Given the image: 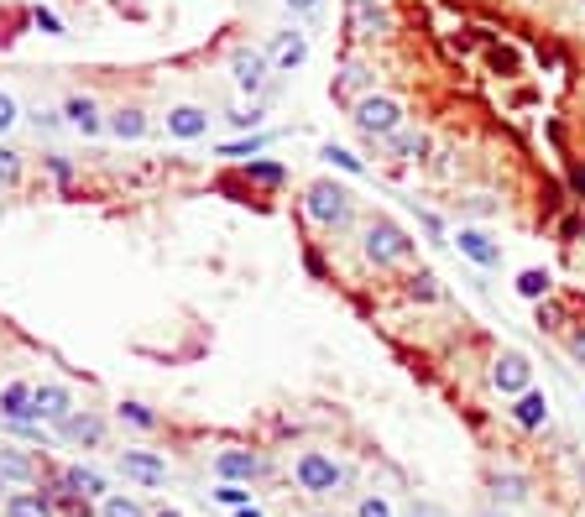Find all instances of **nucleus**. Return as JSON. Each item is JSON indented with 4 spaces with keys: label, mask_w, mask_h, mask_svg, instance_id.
<instances>
[{
    "label": "nucleus",
    "mask_w": 585,
    "mask_h": 517,
    "mask_svg": "<svg viewBox=\"0 0 585 517\" xmlns=\"http://www.w3.org/2000/svg\"><path fill=\"white\" fill-rule=\"evenodd\" d=\"M413 251H418V241L397 220H387V215H371L366 220V230H361V256H366L371 267H408Z\"/></svg>",
    "instance_id": "nucleus-1"
},
{
    "label": "nucleus",
    "mask_w": 585,
    "mask_h": 517,
    "mask_svg": "<svg viewBox=\"0 0 585 517\" xmlns=\"http://www.w3.org/2000/svg\"><path fill=\"white\" fill-rule=\"evenodd\" d=\"M350 121H356V131H361L366 141H387V136H397V131L408 126V110H403V100H397V94L371 89V94H361V100L350 105Z\"/></svg>",
    "instance_id": "nucleus-2"
},
{
    "label": "nucleus",
    "mask_w": 585,
    "mask_h": 517,
    "mask_svg": "<svg viewBox=\"0 0 585 517\" xmlns=\"http://www.w3.org/2000/svg\"><path fill=\"white\" fill-rule=\"evenodd\" d=\"M303 215H309L319 230H345L356 220V199H350V188L335 183V178H319L303 188Z\"/></svg>",
    "instance_id": "nucleus-3"
},
{
    "label": "nucleus",
    "mask_w": 585,
    "mask_h": 517,
    "mask_svg": "<svg viewBox=\"0 0 585 517\" xmlns=\"http://www.w3.org/2000/svg\"><path fill=\"white\" fill-rule=\"evenodd\" d=\"M293 481H298V491H309V497H330V491H340V486H345V470H340V460H335V455H324V450H303V455L293 460Z\"/></svg>",
    "instance_id": "nucleus-4"
},
{
    "label": "nucleus",
    "mask_w": 585,
    "mask_h": 517,
    "mask_svg": "<svg viewBox=\"0 0 585 517\" xmlns=\"http://www.w3.org/2000/svg\"><path fill=\"white\" fill-rule=\"evenodd\" d=\"M345 27L356 42L392 37V0H345Z\"/></svg>",
    "instance_id": "nucleus-5"
},
{
    "label": "nucleus",
    "mask_w": 585,
    "mask_h": 517,
    "mask_svg": "<svg viewBox=\"0 0 585 517\" xmlns=\"http://www.w3.org/2000/svg\"><path fill=\"white\" fill-rule=\"evenodd\" d=\"M491 387H497L502 397H523L533 387V361L523 356V350H502V356L491 361Z\"/></svg>",
    "instance_id": "nucleus-6"
},
{
    "label": "nucleus",
    "mask_w": 585,
    "mask_h": 517,
    "mask_svg": "<svg viewBox=\"0 0 585 517\" xmlns=\"http://www.w3.org/2000/svg\"><path fill=\"white\" fill-rule=\"evenodd\" d=\"M53 434H58L63 444H74V450H100V444H105V418L89 413V408H74Z\"/></svg>",
    "instance_id": "nucleus-7"
},
{
    "label": "nucleus",
    "mask_w": 585,
    "mask_h": 517,
    "mask_svg": "<svg viewBox=\"0 0 585 517\" xmlns=\"http://www.w3.org/2000/svg\"><path fill=\"white\" fill-rule=\"evenodd\" d=\"M48 491H68V497H79V502H105L110 497V486H105V476L95 465H68Z\"/></svg>",
    "instance_id": "nucleus-8"
},
{
    "label": "nucleus",
    "mask_w": 585,
    "mask_h": 517,
    "mask_svg": "<svg viewBox=\"0 0 585 517\" xmlns=\"http://www.w3.org/2000/svg\"><path fill=\"white\" fill-rule=\"evenodd\" d=\"M121 476L136 486H168V460L152 455V450H121Z\"/></svg>",
    "instance_id": "nucleus-9"
},
{
    "label": "nucleus",
    "mask_w": 585,
    "mask_h": 517,
    "mask_svg": "<svg viewBox=\"0 0 585 517\" xmlns=\"http://www.w3.org/2000/svg\"><path fill=\"white\" fill-rule=\"evenodd\" d=\"M68 413H74V392H68L63 382H42L37 397H32V418L37 423H53V429H58Z\"/></svg>",
    "instance_id": "nucleus-10"
},
{
    "label": "nucleus",
    "mask_w": 585,
    "mask_h": 517,
    "mask_svg": "<svg viewBox=\"0 0 585 517\" xmlns=\"http://www.w3.org/2000/svg\"><path fill=\"white\" fill-rule=\"evenodd\" d=\"M267 470V460L256 455V450H220L215 455V476L220 481H236V486H246V481H256Z\"/></svg>",
    "instance_id": "nucleus-11"
},
{
    "label": "nucleus",
    "mask_w": 585,
    "mask_h": 517,
    "mask_svg": "<svg viewBox=\"0 0 585 517\" xmlns=\"http://www.w3.org/2000/svg\"><path fill=\"white\" fill-rule=\"evenodd\" d=\"M32 397H37V382H6L0 387V418L6 423H37L32 418Z\"/></svg>",
    "instance_id": "nucleus-12"
},
{
    "label": "nucleus",
    "mask_w": 585,
    "mask_h": 517,
    "mask_svg": "<svg viewBox=\"0 0 585 517\" xmlns=\"http://www.w3.org/2000/svg\"><path fill=\"white\" fill-rule=\"evenodd\" d=\"M455 246H460V256H471L476 267H497V262H502V246L491 241L486 230H471V225H460V230H455Z\"/></svg>",
    "instance_id": "nucleus-13"
},
{
    "label": "nucleus",
    "mask_w": 585,
    "mask_h": 517,
    "mask_svg": "<svg viewBox=\"0 0 585 517\" xmlns=\"http://www.w3.org/2000/svg\"><path fill=\"white\" fill-rule=\"evenodd\" d=\"M0 512H6V517H58V502L48 497V491L32 486V491H11Z\"/></svg>",
    "instance_id": "nucleus-14"
},
{
    "label": "nucleus",
    "mask_w": 585,
    "mask_h": 517,
    "mask_svg": "<svg viewBox=\"0 0 585 517\" xmlns=\"http://www.w3.org/2000/svg\"><path fill=\"white\" fill-rule=\"evenodd\" d=\"M377 147L392 157V162H424L429 157V136L424 131H397V136H387V141H377Z\"/></svg>",
    "instance_id": "nucleus-15"
},
{
    "label": "nucleus",
    "mask_w": 585,
    "mask_h": 517,
    "mask_svg": "<svg viewBox=\"0 0 585 517\" xmlns=\"http://www.w3.org/2000/svg\"><path fill=\"white\" fill-rule=\"evenodd\" d=\"M230 68H236V89H246V94H256V89H262L267 84V53H256V47H241V53H236V63H230Z\"/></svg>",
    "instance_id": "nucleus-16"
},
{
    "label": "nucleus",
    "mask_w": 585,
    "mask_h": 517,
    "mask_svg": "<svg viewBox=\"0 0 585 517\" xmlns=\"http://www.w3.org/2000/svg\"><path fill=\"white\" fill-rule=\"evenodd\" d=\"M303 58H309V37H303V32H283L272 42V53H267V63L277 68V74H293Z\"/></svg>",
    "instance_id": "nucleus-17"
},
{
    "label": "nucleus",
    "mask_w": 585,
    "mask_h": 517,
    "mask_svg": "<svg viewBox=\"0 0 585 517\" xmlns=\"http://www.w3.org/2000/svg\"><path fill=\"white\" fill-rule=\"evenodd\" d=\"M512 423H518V429H544L549 423V397L538 387H528L523 397H512Z\"/></svg>",
    "instance_id": "nucleus-18"
},
{
    "label": "nucleus",
    "mask_w": 585,
    "mask_h": 517,
    "mask_svg": "<svg viewBox=\"0 0 585 517\" xmlns=\"http://www.w3.org/2000/svg\"><path fill=\"white\" fill-rule=\"evenodd\" d=\"M0 470H6V481L16 491H32L37 486V460L21 455V450H11V444H0Z\"/></svg>",
    "instance_id": "nucleus-19"
},
{
    "label": "nucleus",
    "mask_w": 585,
    "mask_h": 517,
    "mask_svg": "<svg viewBox=\"0 0 585 517\" xmlns=\"http://www.w3.org/2000/svg\"><path fill=\"white\" fill-rule=\"evenodd\" d=\"M204 131H209V110H199V105H178V110H168V136L194 141V136H204Z\"/></svg>",
    "instance_id": "nucleus-20"
},
{
    "label": "nucleus",
    "mask_w": 585,
    "mask_h": 517,
    "mask_svg": "<svg viewBox=\"0 0 585 517\" xmlns=\"http://www.w3.org/2000/svg\"><path fill=\"white\" fill-rule=\"evenodd\" d=\"M63 121L74 126L79 136H95V131H105V121H100V110H95V100H89V94H74V100L63 105Z\"/></svg>",
    "instance_id": "nucleus-21"
},
{
    "label": "nucleus",
    "mask_w": 585,
    "mask_h": 517,
    "mask_svg": "<svg viewBox=\"0 0 585 517\" xmlns=\"http://www.w3.org/2000/svg\"><path fill=\"white\" fill-rule=\"evenodd\" d=\"M105 131L121 136V141H142V136H147V115L136 110V105H121V110H115L110 121H105Z\"/></svg>",
    "instance_id": "nucleus-22"
},
{
    "label": "nucleus",
    "mask_w": 585,
    "mask_h": 517,
    "mask_svg": "<svg viewBox=\"0 0 585 517\" xmlns=\"http://www.w3.org/2000/svg\"><path fill=\"white\" fill-rule=\"evenodd\" d=\"M518 293H523L528 303H544V298L554 293V277H549L544 267H528V272H518Z\"/></svg>",
    "instance_id": "nucleus-23"
},
{
    "label": "nucleus",
    "mask_w": 585,
    "mask_h": 517,
    "mask_svg": "<svg viewBox=\"0 0 585 517\" xmlns=\"http://www.w3.org/2000/svg\"><path fill=\"white\" fill-rule=\"evenodd\" d=\"M491 502L523 507V502H528V481H523V476H491Z\"/></svg>",
    "instance_id": "nucleus-24"
},
{
    "label": "nucleus",
    "mask_w": 585,
    "mask_h": 517,
    "mask_svg": "<svg viewBox=\"0 0 585 517\" xmlns=\"http://www.w3.org/2000/svg\"><path fill=\"white\" fill-rule=\"evenodd\" d=\"M100 517H152L136 497H126V491H110V497L100 502Z\"/></svg>",
    "instance_id": "nucleus-25"
},
{
    "label": "nucleus",
    "mask_w": 585,
    "mask_h": 517,
    "mask_svg": "<svg viewBox=\"0 0 585 517\" xmlns=\"http://www.w3.org/2000/svg\"><path fill=\"white\" fill-rule=\"evenodd\" d=\"M241 173H246L251 183H283V178H288V168H283V162H267V157H251Z\"/></svg>",
    "instance_id": "nucleus-26"
},
{
    "label": "nucleus",
    "mask_w": 585,
    "mask_h": 517,
    "mask_svg": "<svg viewBox=\"0 0 585 517\" xmlns=\"http://www.w3.org/2000/svg\"><path fill=\"white\" fill-rule=\"evenodd\" d=\"M335 94H345V100L356 105L361 94H371V74H366V68H345V79L335 84Z\"/></svg>",
    "instance_id": "nucleus-27"
},
{
    "label": "nucleus",
    "mask_w": 585,
    "mask_h": 517,
    "mask_svg": "<svg viewBox=\"0 0 585 517\" xmlns=\"http://www.w3.org/2000/svg\"><path fill=\"white\" fill-rule=\"evenodd\" d=\"M319 157H324V162H330V168H340V173H356V178L366 173V162H361L356 152H345V147H335V141H330V147H324Z\"/></svg>",
    "instance_id": "nucleus-28"
},
{
    "label": "nucleus",
    "mask_w": 585,
    "mask_h": 517,
    "mask_svg": "<svg viewBox=\"0 0 585 517\" xmlns=\"http://www.w3.org/2000/svg\"><path fill=\"white\" fill-rule=\"evenodd\" d=\"M215 502H225V507H236V512H241V507H251V491H246V486H236V481H220V486H215Z\"/></svg>",
    "instance_id": "nucleus-29"
},
{
    "label": "nucleus",
    "mask_w": 585,
    "mask_h": 517,
    "mask_svg": "<svg viewBox=\"0 0 585 517\" xmlns=\"http://www.w3.org/2000/svg\"><path fill=\"white\" fill-rule=\"evenodd\" d=\"M538 329H549V335H559V329H565V309H559L554 298L538 303Z\"/></svg>",
    "instance_id": "nucleus-30"
},
{
    "label": "nucleus",
    "mask_w": 585,
    "mask_h": 517,
    "mask_svg": "<svg viewBox=\"0 0 585 517\" xmlns=\"http://www.w3.org/2000/svg\"><path fill=\"white\" fill-rule=\"evenodd\" d=\"M356 517H397L387 497H377V491H366V497L356 502Z\"/></svg>",
    "instance_id": "nucleus-31"
},
{
    "label": "nucleus",
    "mask_w": 585,
    "mask_h": 517,
    "mask_svg": "<svg viewBox=\"0 0 585 517\" xmlns=\"http://www.w3.org/2000/svg\"><path fill=\"white\" fill-rule=\"evenodd\" d=\"M121 418H126V423H136V429H157V413H152V408H142V403H121Z\"/></svg>",
    "instance_id": "nucleus-32"
},
{
    "label": "nucleus",
    "mask_w": 585,
    "mask_h": 517,
    "mask_svg": "<svg viewBox=\"0 0 585 517\" xmlns=\"http://www.w3.org/2000/svg\"><path fill=\"white\" fill-rule=\"evenodd\" d=\"M267 141H272V136H251V141H230V147H220V152H225V157H246V162H251L256 152L267 147Z\"/></svg>",
    "instance_id": "nucleus-33"
},
{
    "label": "nucleus",
    "mask_w": 585,
    "mask_h": 517,
    "mask_svg": "<svg viewBox=\"0 0 585 517\" xmlns=\"http://www.w3.org/2000/svg\"><path fill=\"white\" fill-rule=\"evenodd\" d=\"M408 298H418V303H429V298H439V288H434V277H429V272H418V277H408Z\"/></svg>",
    "instance_id": "nucleus-34"
},
{
    "label": "nucleus",
    "mask_w": 585,
    "mask_h": 517,
    "mask_svg": "<svg viewBox=\"0 0 585 517\" xmlns=\"http://www.w3.org/2000/svg\"><path fill=\"white\" fill-rule=\"evenodd\" d=\"M16 178H21V152L0 147V183H16Z\"/></svg>",
    "instance_id": "nucleus-35"
},
{
    "label": "nucleus",
    "mask_w": 585,
    "mask_h": 517,
    "mask_svg": "<svg viewBox=\"0 0 585 517\" xmlns=\"http://www.w3.org/2000/svg\"><path fill=\"white\" fill-rule=\"evenodd\" d=\"M460 209H471V215H497V199H491V194H465Z\"/></svg>",
    "instance_id": "nucleus-36"
},
{
    "label": "nucleus",
    "mask_w": 585,
    "mask_h": 517,
    "mask_svg": "<svg viewBox=\"0 0 585 517\" xmlns=\"http://www.w3.org/2000/svg\"><path fill=\"white\" fill-rule=\"evenodd\" d=\"M16 121H21V110H16V100H11V94L0 89V136H6V131H11Z\"/></svg>",
    "instance_id": "nucleus-37"
},
{
    "label": "nucleus",
    "mask_w": 585,
    "mask_h": 517,
    "mask_svg": "<svg viewBox=\"0 0 585 517\" xmlns=\"http://www.w3.org/2000/svg\"><path fill=\"white\" fill-rule=\"evenodd\" d=\"M491 68H497V74H512V68H518V53H512V47H491Z\"/></svg>",
    "instance_id": "nucleus-38"
},
{
    "label": "nucleus",
    "mask_w": 585,
    "mask_h": 517,
    "mask_svg": "<svg viewBox=\"0 0 585 517\" xmlns=\"http://www.w3.org/2000/svg\"><path fill=\"white\" fill-rule=\"evenodd\" d=\"M565 345H570V356L585 366V329H570V335H565Z\"/></svg>",
    "instance_id": "nucleus-39"
},
{
    "label": "nucleus",
    "mask_w": 585,
    "mask_h": 517,
    "mask_svg": "<svg viewBox=\"0 0 585 517\" xmlns=\"http://www.w3.org/2000/svg\"><path fill=\"white\" fill-rule=\"evenodd\" d=\"M37 27H42V32H53V37H63V21H58L53 11H42V6H37Z\"/></svg>",
    "instance_id": "nucleus-40"
},
{
    "label": "nucleus",
    "mask_w": 585,
    "mask_h": 517,
    "mask_svg": "<svg viewBox=\"0 0 585 517\" xmlns=\"http://www.w3.org/2000/svg\"><path fill=\"white\" fill-rule=\"evenodd\" d=\"M570 188H575V199H585V168H570Z\"/></svg>",
    "instance_id": "nucleus-41"
},
{
    "label": "nucleus",
    "mask_w": 585,
    "mask_h": 517,
    "mask_svg": "<svg viewBox=\"0 0 585 517\" xmlns=\"http://www.w3.org/2000/svg\"><path fill=\"white\" fill-rule=\"evenodd\" d=\"M11 491H16V486L6 481V470H0V507H6V497H11Z\"/></svg>",
    "instance_id": "nucleus-42"
},
{
    "label": "nucleus",
    "mask_w": 585,
    "mask_h": 517,
    "mask_svg": "<svg viewBox=\"0 0 585 517\" xmlns=\"http://www.w3.org/2000/svg\"><path fill=\"white\" fill-rule=\"evenodd\" d=\"M288 6H293V11H314V6H319V0H288Z\"/></svg>",
    "instance_id": "nucleus-43"
},
{
    "label": "nucleus",
    "mask_w": 585,
    "mask_h": 517,
    "mask_svg": "<svg viewBox=\"0 0 585 517\" xmlns=\"http://www.w3.org/2000/svg\"><path fill=\"white\" fill-rule=\"evenodd\" d=\"M236 517H262V507H256V502H251V507H241Z\"/></svg>",
    "instance_id": "nucleus-44"
},
{
    "label": "nucleus",
    "mask_w": 585,
    "mask_h": 517,
    "mask_svg": "<svg viewBox=\"0 0 585 517\" xmlns=\"http://www.w3.org/2000/svg\"><path fill=\"white\" fill-rule=\"evenodd\" d=\"M152 517H183V512H178V507H157Z\"/></svg>",
    "instance_id": "nucleus-45"
},
{
    "label": "nucleus",
    "mask_w": 585,
    "mask_h": 517,
    "mask_svg": "<svg viewBox=\"0 0 585 517\" xmlns=\"http://www.w3.org/2000/svg\"><path fill=\"white\" fill-rule=\"evenodd\" d=\"M486 517H497V512H486ZM502 517H507V512H502Z\"/></svg>",
    "instance_id": "nucleus-46"
},
{
    "label": "nucleus",
    "mask_w": 585,
    "mask_h": 517,
    "mask_svg": "<svg viewBox=\"0 0 585 517\" xmlns=\"http://www.w3.org/2000/svg\"><path fill=\"white\" fill-rule=\"evenodd\" d=\"M335 517H340V512H335Z\"/></svg>",
    "instance_id": "nucleus-47"
}]
</instances>
